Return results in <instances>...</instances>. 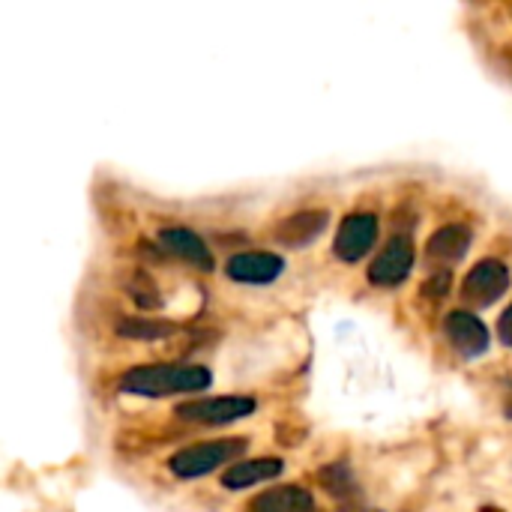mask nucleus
I'll use <instances>...</instances> for the list:
<instances>
[{"mask_svg": "<svg viewBox=\"0 0 512 512\" xmlns=\"http://www.w3.org/2000/svg\"><path fill=\"white\" fill-rule=\"evenodd\" d=\"M471 228L462 225V222H450V225H441L429 243H426V261H429V270L432 273H450L453 264H459L468 249H471Z\"/></svg>", "mask_w": 512, "mask_h": 512, "instance_id": "obj_7", "label": "nucleus"}, {"mask_svg": "<svg viewBox=\"0 0 512 512\" xmlns=\"http://www.w3.org/2000/svg\"><path fill=\"white\" fill-rule=\"evenodd\" d=\"M285 471V462L276 459V456H264V459H243L237 465H231L225 474H222V486L237 492V489H249V486H258V483H267V480H276L279 474Z\"/></svg>", "mask_w": 512, "mask_h": 512, "instance_id": "obj_12", "label": "nucleus"}, {"mask_svg": "<svg viewBox=\"0 0 512 512\" xmlns=\"http://www.w3.org/2000/svg\"><path fill=\"white\" fill-rule=\"evenodd\" d=\"M156 243H159L162 252H168L171 258H180L183 264H189V267H195L201 273H210L216 267L207 240H201V234H195L192 228H183V225L159 228Z\"/></svg>", "mask_w": 512, "mask_h": 512, "instance_id": "obj_8", "label": "nucleus"}, {"mask_svg": "<svg viewBox=\"0 0 512 512\" xmlns=\"http://www.w3.org/2000/svg\"><path fill=\"white\" fill-rule=\"evenodd\" d=\"M414 270V240L411 234H393L387 246L369 264V282L375 288H396Z\"/></svg>", "mask_w": 512, "mask_h": 512, "instance_id": "obj_5", "label": "nucleus"}, {"mask_svg": "<svg viewBox=\"0 0 512 512\" xmlns=\"http://www.w3.org/2000/svg\"><path fill=\"white\" fill-rule=\"evenodd\" d=\"M510 15H512V6H510Z\"/></svg>", "mask_w": 512, "mask_h": 512, "instance_id": "obj_20", "label": "nucleus"}, {"mask_svg": "<svg viewBox=\"0 0 512 512\" xmlns=\"http://www.w3.org/2000/svg\"><path fill=\"white\" fill-rule=\"evenodd\" d=\"M327 225H330L327 210H297L273 228V237H276V243H282L288 249H303V246L315 243L327 231Z\"/></svg>", "mask_w": 512, "mask_h": 512, "instance_id": "obj_11", "label": "nucleus"}, {"mask_svg": "<svg viewBox=\"0 0 512 512\" xmlns=\"http://www.w3.org/2000/svg\"><path fill=\"white\" fill-rule=\"evenodd\" d=\"M318 483H321L324 492H327L333 501H339L342 507H354L357 498H360L357 480H354L351 468L342 465V462H333V465L321 468V471H318Z\"/></svg>", "mask_w": 512, "mask_h": 512, "instance_id": "obj_15", "label": "nucleus"}, {"mask_svg": "<svg viewBox=\"0 0 512 512\" xmlns=\"http://www.w3.org/2000/svg\"><path fill=\"white\" fill-rule=\"evenodd\" d=\"M258 411V402L252 396H210V399H192L174 408V414L186 423L201 426H225L243 417H252Z\"/></svg>", "mask_w": 512, "mask_h": 512, "instance_id": "obj_3", "label": "nucleus"}, {"mask_svg": "<svg viewBox=\"0 0 512 512\" xmlns=\"http://www.w3.org/2000/svg\"><path fill=\"white\" fill-rule=\"evenodd\" d=\"M450 285H453V276L450 273H432L429 279H426V285H423V294L426 297H444L447 291H450Z\"/></svg>", "mask_w": 512, "mask_h": 512, "instance_id": "obj_17", "label": "nucleus"}, {"mask_svg": "<svg viewBox=\"0 0 512 512\" xmlns=\"http://www.w3.org/2000/svg\"><path fill=\"white\" fill-rule=\"evenodd\" d=\"M507 288H510V270L498 258H483L462 279V297L480 309L498 303L507 294Z\"/></svg>", "mask_w": 512, "mask_h": 512, "instance_id": "obj_6", "label": "nucleus"}, {"mask_svg": "<svg viewBox=\"0 0 512 512\" xmlns=\"http://www.w3.org/2000/svg\"><path fill=\"white\" fill-rule=\"evenodd\" d=\"M123 288H126V294H129V300L141 309V312H156V309H162V291H159V285L153 282V276L147 273V270H132L126 279H123Z\"/></svg>", "mask_w": 512, "mask_h": 512, "instance_id": "obj_16", "label": "nucleus"}, {"mask_svg": "<svg viewBox=\"0 0 512 512\" xmlns=\"http://www.w3.org/2000/svg\"><path fill=\"white\" fill-rule=\"evenodd\" d=\"M498 339H501L507 348H512V303L504 309V315L498 318Z\"/></svg>", "mask_w": 512, "mask_h": 512, "instance_id": "obj_18", "label": "nucleus"}, {"mask_svg": "<svg viewBox=\"0 0 512 512\" xmlns=\"http://www.w3.org/2000/svg\"><path fill=\"white\" fill-rule=\"evenodd\" d=\"M285 273V258L276 252H240L225 264V276L240 285H273Z\"/></svg>", "mask_w": 512, "mask_h": 512, "instance_id": "obj_9", "label": "nucleus"}, {"mask_svg": "<svg viewBox=\"0 0 512 512\" xmlns=\"http://www.w3.org/2000/svg\"><path fill=\"white\" fill-rule=\"evenodd\" d=\"M174 333H177V324L162 321V318L129 315L117 321V336L132 339V342H159V339H171Z\"/></svg>", "mask_w": 512, "mask_h": 512, "instance_id": "obj_14", "label": "nucleus"}, {"mask_svg": "<svg viewBox=\"0 0 512 512\" xmlns=\"http://www.w3.org/2000/svg\"><path fill=\"white\" fill-rule=\"evenodd\" d=\"M249 447L246 438H216V441H198L192 447H183L180 453H174L168 459V471L177 480H198L213 474L216 468L234 462L237 456H243Z\"/></svg>", "mask_w": 512, "mask_h": 512, "instance_id": "obj_2", "label": "nucleus"}, {"mask_svg": "<svg viewBox=\"0 0 512 512\" xmlns=\"http://www.w3.org/2000/svg\"><path fill=\"white\" fill-rule=\"evenodd\" d=\"M249 512H315V498L303 486H273L249 501Z\"/></svg>", "mask_w": 512, "mask_h": 512, "instance_id": "obj_13", "label": "nucleus"}, {"mask_svg": "<svg viewBox=\"0 0 512 512\" xmlns=\"http://www.w3.org/2000/svg\"><path fill=\"white\" fill-rule=\"evenodd\" d=\"M444 336L468 360L489 351V327L468 309H456L444 318Z\"/></svg>", "mask_w": 512, "mask_h": 512, "instance_id": "obj_10", "label": "nucleus"}, {"mask_svg": "<svg viewBox=\"0 0 512 512\" xmlns=\"http://www.w3.org/2000/svg\"><path fill=\"white\" fill-rule=\"evenodd\" d=\"M504 408H507V414H510V417H512V396H510V399H507V402H504Z\"/></svg>", "mask_w": 512, "mask_h": 512, "instance_id": "obj_19", "label": "nucleus"}, {"mask_svg": "<svg viewBox=\"0 0 512 512\" xmlns=\"http://www.w3.org/2000/svg\"><path fill=\"white\" fill-rule=\"evenodd\" d=\"M213 384L210 369L204 366H177V363H150L135 366L120 375V393L129 396H147V399H165V396H189L204 393Z\"/></svg>", "mask_w": 512, "mask_h": 512, "instance_id": "obj_1", "label": "nucleus"}, {"mask_svg": "<svg viewBox=\"0 0 512 512\" xmlns=\"http://www.w3.org/2000/svg\"><path fill=\"white\" fill-rule=\"evenodd\" d=\"M378 216L363 210V213H348L336 231V240H333V255L345 264H357L363 261L372 246L378 243Z\"/></svg>", "mask_w": 512, "mask_h": 512, "instance_id": "obj_4", "label": "nucleus"}]
</instances>
